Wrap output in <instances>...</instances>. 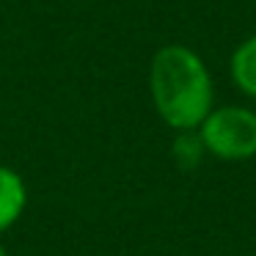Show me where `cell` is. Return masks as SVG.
Returning a JSON list of instances; mask_svg holds the SVG:
<instances>
[{"label":"cell","instance_id":"cell-5","mask_svg":"<svg viewBox=\"0 0 256 256\" xmlns=\"http://www.w3.org/2000/svg\"><path fill=\"white\" fill-rule=\"evenodd\" d=\"M171 157L176 162V168L182 171H193V168L201 166V160L206 157L204 140H201L198 130H184V132H176L171 144Z\"/></svg>","mask_w":256,"mask_h":256},{"label":"cell","instance_id":"cell-4","mask_svg":"<svg viewBox=\"0 0 256 256\" xmlns=\"http://www.w3.org/2000/svg\"><path fill=\"white\" fill-rule=\"evenodd\" d=\"M228 74L240 94L256 100V34L242 39L228 61Z\"/></svg>","mask_w":256,"mask_h":256},{"label":"cell","instance_id":"cell-3","mask_svg":"<svg viewBox=\"0 0 256 256\" xmlns=\"http://www.w3.org/2000/svg\"><path fill=\"white\" fill-rule=\"evenodd\" d=\"M25 206H28L25 179L14 168L0 166V234L8 232L22 218Z\"/></svg>","mask_w":256,"mask_h":256},{"label":"cell","instance_id":"cell-6","mask_svg":"<svg viewBox=\"0 0 256 256\" xmlns=\"http://www.w3.org/2000/svg\"><path fill=\"white\" fill-rule=\"evenodd\" d=\"M0 256H8V254H6V248H3V245H0Z\"/></svg>","mask_w":256,"mask_h":256},{"label":"cell","instance_id":"cell-2","mask_svg":"<svg viewBox=\"0 0 256 256\" xmlns=\"http://www.w3.org/2000/svg\"><path fill=\"white\" fill-rule=\"evenodd\" d=\"M198 135L206 154L218 160H250L256 154V110L242 105L212 108L201 122Z\"/></svg>","mask_w":256,"mask_h":256},{"label":"cell","instance_id":"cell-1","mask_svg":"<svg viewBox=\"0 0 256 256\" xmlns=\"http://www.w3.org/2000/svg\"><path fill=\"white\" fill-rule=\"evenodd\" d=\"M149 91L157 116L176 132L198 130L215 100L206 64L184 44H166L154 52Z\"/></svg>","mask_w":256,"mask_h":256}]
</instances>
